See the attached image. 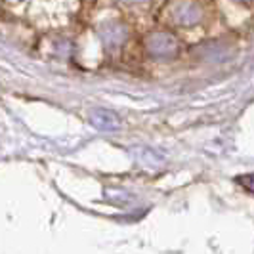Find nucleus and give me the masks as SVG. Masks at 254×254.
<instances>
[{
  "instance_id": "nucleus-1",
  "label": "nucleus",
  "mask_w": 254,
  "mask_h": 254,
  "mask_svg": "<svg viewBox=\"0 0 254 254\" xmlns=\"http://www.w3.org/2000/svg\"><path fill=\"white\" fill-rule=\"evenodd\" d=\"M145 50L155 60H174L180 54V42L174 35L157 31L145 38Z\"/></svg>"
},
{
  "instance_id": "nucleus-2",
  "label": "nucleus",
  "mask_w": 254,
  "mask_h": 254,
  "mask_svg": "<svg viewBox=\"0 0 254 254\" xmlns=\"http://www.w3.org/2000/svg\"><path fill=\"white\" fill-rule=\"evenodd\" d=\"M195 56L199 60H203L206 64H224L233 58V48L229 46L228 42H204L201 44L197 50H195Z\"/></svg>"
},
{
  "instance_id": "nucleus-3",
  "label": "nucleus",
  "mask_w": 254,
  "mask_h": 254,
  "mask_svg": "<svg viewBox=\"0 0 254 254\" xmlns=\"http://www.w3.org/2000/svg\"><path fill=\"white\" fill-rule=\"evenodd\" d=\"M100 37H102L103 46L107 50H117L127 42L128 29L127 25H123L119 21H109L100 29Z\"/></svg>"
},
{
  "instance_id": "nucleus-4",
  "label": "nucleus",
  "mask_w": 254,
  "mask_h": 254,
  "mask_svg": "<svg viewBox=\"0 0 254 254\" xmlns=\"http://www.w3.org/2000/svg\"><path fill=\"white\" fill-rule=\"evenodd\" d=\"M88 119L94 127L98 130H103V132H111V130L121 128V117L111 109H105V107L90 109Z\"/></svg>"
},
{
  "instance_id": "nucleus-5",
  "label": "nucleus",
  "mask_w": 254,
  "mask_h": 254,
  "mask_svg": "<svg viewBox=\"0 0 254 254\" xmlns=\"http://www.w3.org/2000/svg\"><path fill=\"white\" fill-rule=\"evenodd\" d=\"M174 19H176V23L184 27L197 25L203 19V10L193 2H180L174 10Z\"/></svg>"
},
{
  "instance_id": "nucleus-6",
  "label": "nucleus",
  "mask_w": 254,
  "mask_h": 254,
  "mask_svg": "<svg viewBox=\"0 0 254 254\" xmlns=\"http://www.w3.org/2000/svg\"><path fill=\"white\" fill-rule=\"evenodd\" d=\"M132 157L145 168H161L165 165V157L161 153H157L151 147H134Z\"/></svg>"
},
{
  "instance_id": "nucleus-7",
  "label": "nucleus",
  "mask_w": 254,
  "mask_h": 254,
  "mask_svg": "<svg viewBox=\"0 0 254 254\" xmlns=\"http://www.w3.org/2000/svg\"><path fill=\"white\" fill-rule=\"evenodd\" d=\"M235 182H237V184H241L245 190H249V191H253L254 193V174H243V176H239Z\"/></svg>"
},
{
  "instance_id": "nucleus-8",
  "label": "nucleus",
  "mask_w": 254,
  "mask_h": 254,
  "mask_svg": "<svg viewBox=\"0 0 254 254\" xmlns=\"http://www.w3.org/2000/svg\"><path fill=\"white\" fill-rule=\"evenodd\" d=\"M125 2H145V0H125Z\"/></svg>"
},
{
  "instance_id": "nucleus-9",
  "label": "nucleus",
  "mask_w": 254,
  "mask_h": 254,
  "mask_svg": "<svg viewBox=\"0 0 254 254\" xmlns=\"http://www.w3.org/2000/svg\"><path fill=\"white\" fill-rule=\"evenodd\" d=\"M239 2H251V0H239Z\"/></svg>"
}]
</instances>
